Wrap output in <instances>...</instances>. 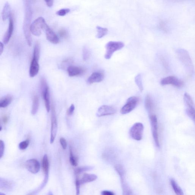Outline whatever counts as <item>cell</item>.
<instances>
[{
  "mask_svg": "<svg viewBox=\"0 0 195 195\" xmlns=\"http://www.w3.org/2000/svg\"><path fill=\"white\" fill-rule=\"evenodd\" d=\"M70 12L69 9H63L56 12V14L59 16H64Z\"/></svg>",
  "mask_w": 195,
  "mask_h": 195,
  "instance_id": "obj_36",
  "label": "cell"
},
{
  "mask_svg": "<svg viewBox=\"0 0 195 195\" xmlns=\"http://www.w3.org/2000/svg\"><path fill=\"white\" fill-rule=\"evenodd\" d=\"M75 110V106L74 105L72 104L69 108H68L67 111V114L68 116H71L72 115L73 113H74Z\"/></svg>",
  "mask_w": 195,
  "mask_h": 195,
  "instance_id": "obj_40",
  "label": "cell"
},
{
  "mask_svg": "<svg viewBox=\"0 0 195 195\" xmlns=\"http://www.w3.org/2000/svg\"><path fill=\"white\" fill-rule=\"evenodd\" d=\"M39 60L33 58L30 64V77L36 76L39 73Z\"/></svg>",
  "mask_w": 195,
  "mask_h": 195,
  "instance_id": "obj_18",
  "label": "cell"
},
{
  "mask_svg": "<svg viewBox=\"0 0 195 195\" xmlns=\"http://www.w3.org/2000/svg\"><path fill=\"white\" fill-rule=\"evenodd\" d=\"M39 105V97L37 95L34 96L33 100V105H32L31 114L33 115H35L37 113Z\"/></svg>",
  "mask_w": 195,
  "mask_h": 195,
  "instance_id": "obj_26",
  "label": "cell"
},
{
  "mask_svg": "<svg viewBox=\"0 0 195 195\" xmlns=\"http://www.w3.org/2000/svg\"><path fill=\"white\" fill-rule=\"evenodd\" d=\"M40 53V47L39 43L37 42L34 46L33 58L39 60Z\"/></svg>",
  "mask_w": 195,
  "mask_h": 195,
  "instance_id": "obj_32",
  "label": "cell"
},
{
  "mask_svg": "<svg viewBox=\"0 0 195 195\" xmlns=\"http://www.w3.org/2000/svg\"><path fill=\"white\" fill-rule=\"evenodd\" d=\"M101 194L103 195H114L115 193L112 191L103 190L101 192Z\"/></svg>",
  "mask_w": 195,
  "mask_h": 195,
  "instance_id": "obj_42",
  "label": "cell"
},
{
  "mask_svg": "<svg viewBox=\"0 0 195 195\" xmlns=\"http://www.w3.org/2000/svg\"><path fill=\"white\" fill-rule=\"evenodd\" d=\"M98 178L97 175L91 174L84 173L81 179H79L81 185L92 182L95 181Z\"/></svg>",
  "mask_w": 195,
  "mask_h": 195,
  "instance_id": "obj_20",
  "label": "cell"
},
{
  "mask_svg": "<svg viewBox=\"0 0 195 195\" xmlns=\"http://www.w3.org/2000/svg\"><path fill=\"white\" fill-rule=\"evenodd\" d=\"M25 166L27 170L33 174L37 173L40 169V164L39 161L35 159L27 161H26Z\"/></svg>",
  "mask_w": 195,
  "mask_h": 195,
  "instance_id": "obj_13",
  "label": "cell"
},
{
  "mask_svg": "<svg viewBox=\"0 0 195 195\" xmlns=\"http://www.w3.org/2000/svg\"><path fill=\"white\" fill-rule=\"evenodd\" d=\"M161 84L162 86L171 85L180 88L183 86L184 82L175 76H170L163 79L161 80Z\"/></svg>",
  "mask_w": 195,
  "mask_h": 195,
  "instance_id": "obj_11",
  "label": "cell"
},
{
  "mask_svg": "<svg viewBox=\"0 0 195 195\" xmlns=\"http://www.w3.org/2000/svg\"><path fill=\"white\" fill-rule=\"evenodd\" d=\"M144 126L142 123H136L130 128L129 134L131 138L136 141H140L143 138Z\"/></svg>",
  "mask_w": 195,
  "mask_h": 195,
  "instance_id": "obj_6",
  "label": "cell"
},
{
  "mask_svg": "<svg viewBox=\"0 0 195 195\" xmlns=\"http://www.w3.org/2000/svg\"><path fill=\"white\" fill-rule=\"evenodd\" d=\"M41 94L45 103L46 109L49 112L50 110L49 90L45 78H42L41 81Z\"/></svg>",
  "mask_w": 195,
  "mask_h": 195,
  "instance_id": "obj_5",
  "label": "cell"
},
{
  "mask_svg": "<svg viewBox=\"0 0 195 195\" xmlns=\"http://www.w3.org/2000/svg\"><path fill=\"white\" fill-rule=\"evenodd\" d=\"M117 112V110L113 106L108 105H103L99 108L97 113L98 117L113 115Z\"/></svg>",
  "mask_w": 195,
  "mask_h": 195,
  "instance_id": "obj_12",
  "label": "cell"
},
{
  "mask_svg": "<svg viewBox=\"0 0 195 195\" xmlns=\"http://www.w3.org/2000/svg\"><path fill=\"white\" fill-rule=\"evenodd\" d=\"M80 185L81 184L78 177V175H76V195H79L80 194Z\"/></svg>",
  "mask_w": 195,
  "mask_h": 195,
  "instance_id": "obj_37",
  "label": "cell"
},
{
  "mask_svg": "<svg viewBox=\"0 0 195 195\" xmlns=\"http://www.w3.org/2000/svg\"><path fill=\"white\" fill-rule=\"evenodd\" d=\"M60 144L62 146V148L64 149H66L67 146V142L66 140L63 138H61L59 140Z\"/></svg>",
  "mask_w": 195,
  "mask_h": 195,
  "instance_id": "obj_41",
  "label": "cell"
},
{
  "mask_svg": "<svg viewBox=\"0 0 195 195\" xmlns=\"http://www.w3.org/2000/svg\"><path fill=\"white\" fill-rule=\"evenodd\" d=\"M5 194H4V193H0V195H4Z\"/></svg>",
  "mask_w": 195,
  "mask_h": 195,
  "instance_id": "obj_47",
  "label": "cell"
},
{
  "mask_svg": "<svg viewBox=\"0 0 195 195\" xmlns=\"http://www.w3.org/2000/svg\"><path fill=\"white\" fill-rule=\"evenodd\" d=\"M5 149V145L4 142L0 140V158L3 156Z\"/></svg>",
  "mask_w": 195,
  "mask_h": 195,
  "instance_id": "obj_39",
  "label": "cell"
},
{
  "mask_svg": "<svg viewBox=\"0 0 195 195\" xmlns=\"http://www.w3.org/2000/svg\"><path fill=\"white\" fill-rule=\"evenodd\" d=\"M13 187V184L10 181L0 177V189L5 190H10Z\"/></svg>",
  "mask_w": 195,
  "mask_h": 195,
  "instance_id": "obj_23",
  "label": "cell"
},
{
  "mask_svg": "<svg viewBox=\"0 0 195 195\" xmlns=\"http://www.w3.org/2000/svg\"><path fill=\"white\" fill-rule=\"evenodd\" d=\"M124 46V44L122 42L117 41H110L106 44V52L105 58L107 59H109L115 51L121 50Z\"/></svg>",
  "mask_w": 195,
  "mask_h": 195,
  "instance_id": "obj_4",
  "label": "cell"
},
{
  "mask_svg": "<svg viewBox=\"0 0 195 195\" xmlns=\"http://www.w3.org/2000/svg\"><path fill=\"white\" fill-rule=\"evenodd\" d=\"M8 117L7 116H4L3 117V121L4 123H7L8 122Z\"/></svg>",
  "mask_w": 195,
  "mask_h": 195,
  "instance_id": "obj_45",
  "label": "cell"
},
{
  "mask_svg": "<svg viewBox=\"0 0 195 195\" xmlns=\"http://www.w3.org/2000/svg\"><path fill=\"white\" fill-rule=\"evenodd\" d=\"M94 167L92 166H86L79 167L74 170V173L76 175H79L80 173L86 171L92 170Z\"/></svg>",
  "mask_w": 195,
  "mask_h": 195,
  "instance_id": "obj_29",
  "label": "cell"
},
{
  "mask_svg": "<svg viewBox=\"0 0 195 195\" xmlns=\"http://www.w3.org/2000/svg\"><path fill=\"white\" fill-rule=\"evenodd\" d=\"M104 79V74L101 72H95L93 73L88 78L87 83L91 84L95 83L101 82Z\"/></svg>",
  "mask_w": 195,
  "mask_h": 195,
  "instance_id": "obj_16",
  "label": "cell"
},
{
  "mask_svg": "<svg viewBox=\"0 0 195 195\" xmlns=\"http://www.w3.org/2000/svg\"><path fill=\"white\" fill-rule=\"evenodd\" d=\"M125 174L120 175V179H121V183L122 187V188L123 193V195H132V190L129 188L127 183H126L125 180Z\"/></svg>",
  "mask_w": 195,
  "mask_h": 195,
  "instance_id": "obj_21",
  "label": "cell"
},
{
  "mask_svg": "<svg viewBox=\"0 0 195 195\" xmlns=\"http://www.w3.org/2000/svg\"><path fill=\"white\" fill-rule=\"evenodd\" d=\"M184 101L186 107V112L187 115L194 121L195 108L193 99L190 94L185 93L184 95Z\"/></svg>",
  "mask_w": 195,
  "mask_h": 195,
  "instance_id": "obj_7",
  "label": "cell"
},
{
  "mask_svg": "<svg viewBox=\"0 0 195 195\" xmlns=\"http://www.w3.org/2000/svg\"><path fill=\"white\" fill-rule=\"evenodd\" d=\"M2 128L1 126H0V131L2 130Z\"/></svg>",
  "mask_w": 195,
  "mask_h": 195,
  "instance_id": "obj_46",
  "label": "cell"
},
{
  "mask_svg": "<svg viewBox=\"0 0 195 195\" xmlns=\"http://www.w3.org/2000/svg\"><path fill=\"white\" fill-rule=\"evenodd\" d=\"M69 152H70V158L69 161L70 162L72 165L74 166V167H76L77 165V158L75 157H74V154H73L72 148L71 146H70L69 147Z\"/></svg>",
  "mask_w": 195,
  "mask_h": 195,
  "instance_id": "obj_31",
  "label": "cell"
},
{
  "mask_svg": "<svg viewBox=\"0 0 195 195\" xmlns=\"http://www.w3.org/2000/svg\"><path fill=\"white\" fill-rule=\"evenodd\" d=\"M73 60L72 59L70 58H68L65 60L62 61V64H61V67L62 69H66L68 68L69 66H71L72 64L73 63Z\"/></svg>",
  "mask_w": 195,
  "mask_h": 195,
  "instance_id": "obj_33",
  "label": "cell"
},
{
  "mask_svg": "<svg viewBox=\"0 0 195 195\" xmlns=\"http://www.w3.org/2000/svg\"><path fill=\"white\" fill-rule=\"evenodd\" d=\"M152 135L155 145L158 147L160 146L159 137H158V119L154 114L149 115Z\"/></svg>",
  "mask_w": 195,
  "mask_h": 195,
  "instance_id": "obj_9",
  "label": "cell"
},
{
  "mask_svg": "<svg viewBox=\"0 0 195 195\" xmlns=\"http://www.w3.org/2000/svg\"><path fill=\"white\" fill-rule=\"evenodd\" d=\"M3 50H4V45L2 42H0V56L2 54Z\"/></svg>",
  "mask_w": 195,
  "mask_h": 195,
  "instance_id": "obj_44",
  "label": "cell"
},
{
  "mask_svg": "<svg viewBox=\"0 0 195 195\" xmlns=\"http://www.w3.org/2000/svg\"><path fill=\"white\" fill-rule=\"evenodd\" d=\"M59 34L61 37L64 38V39H67L68 37V32L66 30L62 29L59 30Z\"/></svg>",
  "mask_w": 195,
  "mask_h": 195,
  "instance_id": "obj_38",
  "label": "cell"
},
{
  "mask_svg": "<svg viewBox=\"0 0 195 195\" xmlns=\"http://www.w3.org/2000/svg\"><path fill=\"white\" fill-rule=\"evenodd\" d=\"M135 82L139 89L141 92H142L143 90V86L142 82V79L141 75L139 74L136 76L135 78Z\"/></svg>",
  "mask_w": 195,
  "mask_h": 195,
  "instance_id": "obj_30",
  "label": "cell"
},
{
  "mask_svg": "<svg viewBox=\"0 0 195 195\" xmlns=\"http://www.w3.org/2000/svg\"><path fill=\"white\" fill-rule=\"evenodd\" d=\"M24 1L25 2L24 4H25V12L23 29L24 34L27 44L29 46H31L32 39L30 27L31 24L30 22H31L32 15V9L30 4V0H24Z\"/></svg>",
  "mask_w": 195,
  "mask_h": 195,
  "instance_id": "obj_1",
  "label": "cell"
},
{
  "mask_svg": "<svg viewBox=\"0 0 195 195\" xmlns=\"http://www.w3.org/2000/svg\"><path fill=\"white\" fill-rule=\"evenodd\" d=\"M67 71L70 77L81 76L85 72V70L83 68L73 65L69 66Z\"/></svg>",
  "mask_w": 195,
  "mask_h": 195,
  "instance_id": "obj_17",
  "label": "cell"
},
{
  "mask_svg": "<svg viewBox=\"0 0 195 195\" xmlns=\"http://www.w3.org/2000/svg\"><path fill=\"white\" fill-rule=\"evenodd\" d=\"M42 168L45 174V178H48L49 170V164L48 156L47 154L44 155L42 160Z\"/></svg>",
  "mask_w": 195,
  "mask_h": 195,
  "instance_id": "obj_24",
  "label": "cell"
},
{
  "mask_svg": "<svg viewBox=\"0 0 195 195\" xmlns=\"http://www.w3.org/2000/svg\"><path fill=\"white\" fill-rule=\"evenodd\" d=\"M97 34L96 36V37L98 39H101L103 37L106 36L108 33V30L107 28L102 27L99 26H97Z\"/></svg>",
  "mask_w": 195,
  "mask_h": 195,
  "instance_id": "obj_28",
  "label": "cell"
},
{
  "mask_svg": "<svg viewBox=\"0 0 195 195\" xmlns=\"http://www.w3.org/2000/svg\"><path fill=\"white\" fill-rule=\"evenodd\" d=\"M177 54L180 60L186 69L189 74H193V62L188 52L183 49H179L177 50Z\"/></svg>",
  "mask_w": 195,
  "mask_h": 195,
  "instance_id": "obj_2",
  "label": "cell"
},
{
  "mask_svg": "<svg viewBox=\"0 0 195 195\" xmlns=\"http://www.w3.org/2000/svg\"><path fill=\"white\" fill-rule=\"evenodd\" d=\"M46 4L48 7H51L52 6L53 3V0H44Z\"/></svg>",
  "mask_w": 195,
  "mask_h": 195,
  "instance_id": "obj_43",
  "label": "cell"
},
{
  "mask_svg": "<svg viewBox=\"0 0 195 195\" xmlns=\"http://www.w3.org/2000/svg\"><path fill=\"white\" fill-rule=\"evenodd\" d=\"M47 40L53 44H58L59 42V39L54 31L48 25L45 30Z\"/></svg>",
  "mask_w": 195,
  "mask_h": 195,
  "instance_id": "obj_15",
  "label": "cell"
},
{
  "mask_svg": "<svg viewBox=\"0 0 195 195\" xmlns=\"http://www.w3.org/2000/svg\"><path fill=\"white\" fill-rule=\"evenodd\" d=\"M11 7L8 2H6L3 8L2 12V18L3 21H5L6 20L9 18L11 15Z\"/></svg>",
  "mask_w": 195,
  "mask_h": 195,
  "instance_id": "obj_22",
  "label": "cell"
},
{
  "mask_svg": "<svg viewBox=\"0 0 195 195\" xmlns=\"http://www.w3.org/2000/svg\"><path fill=\"white\" fill-rule=\"evenodd\" d=\"M30 141L29 140H27L23 141L21 142L19 144V148L21 150H24L28 147Z\"/></svg>",
  "mask_w": 195,
  "mask_h": 195,
  "instance_id": "obj_35",
  "label": "cell"
},
{
  "mask_svg": "<svg viewBox=\"0 0 195 195\" xmlns=\"http://www.w3.org/2000/svg\"><path fill=\"white\" fill-rule=\"evenodd\" d=\"M51 129L50 143L51 144H52L55 139L57 130V119L55 110L53 105L51 106Z\"/></svg>",
  "mask_w": 195,
  "mask_h": 195,
  "instance_id": "obj_10",
  "label": "cell"
},
{
  "mask_svg": "<svg viewBox=\"0 0 195 195\" xmlns=\"http://www.w3.org/2000/svg\"><path fill=\"white\" fill-rule=\"evenodd\" d=\"M139 102L138 97L133 96L129 97L126 101V103L120 110V113L122 114H126L131 112L136 107Z\"/></svg>",
  "mask_w": 195,
  "mask_h": 195,
  "instance_id": "obj_8",
  "label": "cell"
},
{
  "mask_svg": "<svg viewBox=\"0 0 195 195\" xmlns=\"http://www.w3.org/2000/svg\"><path fill=\"white\" fill-rule=\"evenodd\" d=\"M145 106L148 112L149 115L153 114L154 104L149 94L146 96L145 99Z\"/></svg>",
  "mask_w": 195,
  "mask_h": 195,
  "instance_id": "obj_19",
  "label": "cell"
},
{
  "mask_svg": "<svg viewBox=\"0 0 195 195\" xmlns=\"http://www.w3.org/2000/svg\"><path fill=\"white\" fill-rule=\"evenodd\" d=\"M170 184H171L172 188L176 194L178 195H183L184 194L183 191L179 186L178 185L177 183L173 179H171L170 180Z\"/></svg>",
  "mask_w": 195,
  "mask_h": 195,
  "instance_id": "obj_27",
  "label": "cell"
},
{
  "mask_svg": "<svg viewBox=\"0 0 195 195\" xmlns=\"http://www.w3.org/2000/svg\"><path fill=\"white\" fill-rule=\"evenodd\" d=\"M47 25L45 19L42 17H40L30 24V31L34 36H39L41 34L42 30H45Z\"/></svg>",
  "mask_w": 195,
  "mask_h": 195,
  "instance_id": "obj_3",
  "label": "cell"
},
{
  "mask_svg": "<svg viewBox=\"0 0 195 195\" xmlns=\"http://www.w3.org/2000/svg\"><path fill=\"white\" fill-rule=\"evenodd\" d=\"M90 55V52L88 48L87 47H83L82 49V56L84 60L86 61L89 58Z\"/></svg>",
  "mask_w": 195,
  "mask_h": 195,
  "instance_id": "obj_34",
  "label": "cell"
},
{
  "mask_svg": "<svg viewBox=\"0 0 195 195\" xmlns=\"http://www.w3.org/2000/svg\"><path fill=\"white\" fill-rule=\"evenodd\" d=\"M12 98L8 95L0 99V108L7 107L12 103Z\"/></svg>",
  "mask_w": 195,
  "mask_h": 195,
  "instance_id": "obj_25",
  "label": "cell"
},
{
  "mask_svg": "<svg viewBox=\"0 0 195 195\" xmlns=\"http://www.w3.org/2000/svg\"><path fill=\"white\" fill-rule=\"evenodd\" d=\"M14 30V23L13 16L12 14L11 15L9 18V25L8 29L5 34L3 38V42L5 44L8 43L11 37Z\"/></svg>",
  "mask_w": 195,
  "mask_h": 195,
  "instance_id": "obj_14",
  "label": "cell"
}]
</instances>
